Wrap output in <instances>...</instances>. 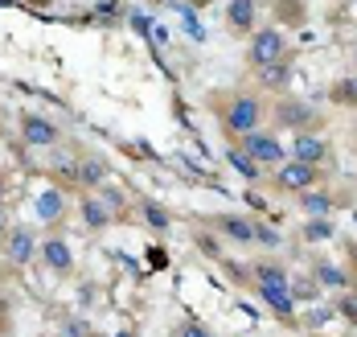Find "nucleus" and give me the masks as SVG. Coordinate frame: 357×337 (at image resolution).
<instances>
[{
	"label": "nucleus",
	"instance_id": "1",
	"mask_svg": "<svg viewBox=\"0 0 357 337\" xmlns=\"http://www.w3.org/2000/svg\"><path fill=\"white\" fill-rule=\"evenodd\" d=\"M255 288H259V300H263L275 317H284V321L296 317V300L300 297L291 292V280H287V271L275 260L255 263Z\"/></svg>",
	"mask_w": 357,
	"mask_h": 337
},
{
	"label": "nucleus",
	"instance_id": "2",
	"mask_svg": "<svg viewBox=\"0 0 357 337\" xmlns=\"http://www.w3.org/2000/svg\"><path fill=\"white\" fill-rule=\"evenodd\" d=\"M263 112H267V103L255 91H234L222 107V132L226 136H247L263 123Z\"/></svg>",
	"mask_w": 357,
	"mask_h": 337
},
{
	"label": "nucleus",
	"instance_id": "3",
	"mask_svg": "<svg viewBox=\"0 0 357 337\" xmlns=\"http://www.w3.org/2000/svg\"><path fill=\"white\" fill-rule=\"evenodd\" d=\"M271 123L275 128H291V132H317L321 112L308 103V99H296V95H280L271 103Z\"/></svg>",
	"mask_w": 357,
	"mask_h": 337
},
{
	"label": "nucleus",
	"instance_id": "4",
	"mask_svg": "<svg viewBox=\"0 0 357 337\" xmlns=\"http://www.w3.org/2000/svg\"><path fill=\"white\" fill-rule=\"evenodd\" d=\"M287 58V33L280 25H263V29H255L247 41V62L259 70V66H271V62H280Z\"/></svg>",
	"mask_w": 357,
	"mask_h": 337
},
{
	"label": "nucleus",
	"instance_id": "5",
	"mask_svg": "<svg viewBox=\"0 0 357 337\" xmlns=\"http://www.w3.org/2000/svg\"><path fill=\"white\" fill-rule=\"evenodd\" d=\"M321 177H324L321 165H304V160H291L287 156L284 165L271 173V186L280 189V193H304V189L321 186Z\"/></svg>",
	"mask_w": 357,
	"mask_h": 337
},
{
	"label": "nucleus",
	"instance_id": "6",
	"mask_svg": "<svg viewBox=\"0 0 357 337\" xmlns=\"http://www.w3.org/2000/svg\"><path fill=\"white\" fill-rule=\"evenodd\" d=\"M238 144H243V152H250L263 169H280V165L287 160L284 140H280L275 132H267V128H255V132H247V136H238Z\"/></svg>",
	"mask_w": 357,
	"mask_h": 337
},
{
	"label": "nucleus",
	"instance_id": "7",
	"mask_svg": "<svg viewBox=\"0 0 357 337\" xmlns=\"http://www.w3.org/2000/svg\"><path fill=\"white\" fill-rule=\"evenodd\" d=\"M21 140H25L29 149H54V144L62 140V128H58L50 115L25 112V115H21Z\"/></svg>",
	"mask_w": 357,
	"mask_h": 337
},
{
	"label": "nucleus",
	"instance_id": "8",
	"mask_svg": "<svg viewBox=\"0 0 357 337\" xmlns=\"http://www.w3.org/2000/svg\"><path fill=\"white\" fill-rule=\"evenodd\" d=\"M37 260H41V267H45L50 276H70L74 271V251H70V243H66L62 234H45Z\"/></svg>",
	"mask_w": 357,
	"mask_h": 337
},
{
	"label": "nucleus",
	"instance_id": "9",
	"mask_svg": "<svg viewBox=\"0 0 357 337\" xmlns=\"http://www.w3.org/2000/svg\"><path fill=\"white\" fill-rule=\"evenodd\" d=\"M0 247H4V255H8L13 267H29V263L37 260V251H41V243H37V234L29 230V226H13L8 239H4Z\"/></svg>",
	"mask_w": 357,
	"mask_h": 337
},
{
	"label": "nucleus",
	"instance_id": "10",
	"mask_svg": "<svg viewBox=\"0 0 357 337\" xmlns=\"http://www.w3.org/2000/svg\"><path fill=\"white\" fill-rule=\"evenodd\" d=\"M214 230L226 239V243H234V247H250V243H255V234H259V223L247 218V214H218Z\"/></svg>",
	"mask_w": 357,
	"mask_h": 337
},
{
	"label": "nucleus",
	"instance_id": "11",
	"mask_svg": "<svg viewBox=\"0 0 357 337\" xmlns=\"http://www.w3.org/2000/svg\"><path fill=\"white\" fill-rule=\"evenodd\" d=\"M78 214H82V223L91 226V230H107V226L115 223V206H111L99 189H86V193H82Z\"/></svg>",
	"mask_w": 357,
	"mask_h": 337
},
{
	"label": "nucleus",
	"instance_id": "12",
	"mask_svg": "<svg viewBox=\"0 0 357 337\" xmlns=\"http://www.w3.org/2000/svg\"><path fill=\"white\" fill-rule=\"evenodd\" d=\"M291 160H304V165H324L328 160V140L321 132H291Z\"/></svg>",
	"mask_w": 357,
	"mask_h": 337
},
{
	"label": "nucleus",
	"instance_id": "13",
	"mask_svg": "<svg viewBox=\"0 0 357 337\" xmlns=\"http://www.w3.org/2000/svg\"><path fill=\"white\" fill-rule=\"evenodd\" d=\"M259 0H226V29L230 33H255Z\"/></svg>",
	"mask_w": 357,
	"mask_h": 337
},
{
	"label": "nucleus",
	"instance_id": "14",
	"mask_svg": "<svg viewBox=\"0 0 357 337\" xmlns=\"http://www.w3.org/2000/svg\"><path fill=\"white\" fill-rule=\"evenodd\" d=\"M291 75H296L291 58H280V62H271V66H259V70H255V78H259V87H263V91H287V87H291Z\"/></svg>",
	"mask_w": 357,
	"mask_h": 337
},
{
	"label": "nucleus",
	"instance_id": "15",
	"mask_svg": "<svg viewBox=\"0 0 357 337\" xmlns=\"http://www.w3.org/2000/svg\"><path fill=\"white\" fill-rule=\"evenodd\" d=\"M74 186L103 189L107 186V160H103V156H82V160H78V177H74Z\"/></svg>",
	"mask_w": 357,
	"mask_h": 337
},
{
	"label": "nucleus",
	"instance_id": "16",
	"mask_svg": "<svg viewBox=\"0 0 357 337\" xmlns=\"http://www.w3.org/2000/svg\"><path fill=\"white\" fill-rule=\"evenodd\" d=\"M62 214H66V197H62V189L58 186L41 189V193H37V218H41V223H58Z\"/></svg>",
	"mask_w": 357,
	"mask_h": 337
},
{
	"label": "nucleus",
	"instance_id": "17",
	"mask_svg": "<svg viewBox=\"0 0 357 337\" xmlns=\"http://www.w3.org/2000/svg\"><path fill=\"white\" fill-rule=\"evenodd\" d=\"M333 206H337V202H333V193H328V189H304V193H300V210H304V214H308V218H328V214H333Z\"/></svg>",
	"mask_w": 357,
	"mask_h": 337
},
{
	"label": "nucleus",
	"instance_id": "18",
	"mask_svg": "<svg viewBox=\"0 0 357 337\" xmlns=\"http://www.w3.org/2000/svg\"><path fill=\"white\" fill-rule=\"evenodd\" d=\"M140 206V218H144V226L152 230V234H165L169 226H173V214L160 206V202H152V197H144V202H136Z\"/></svg>",
	"mask_w": 357,
	"mask_h": 337
},
{
	"label": "nucleus",
	"instance_id": "19",
	"mask_svg": "<svg viewBox=\"0 0 357 337\" xmlns=\"http://www.w3.org/2000/svg\"><path fill=\"white\" fill-rule=\"evenodd\" d=\"M226 160H230V169H238L247 181H259V177H263V165H259L250 152H243V144H230V149H226Z\"/></svg>",
	"mask_w": 357,
	"mask_h": 337
},
{
	"label": "nucleus",
	"instance_id": "20",
	"mask_svg": "<svg viewBox=\"0 0 357 337\" xmlns=\"http://www.w3.org/2000/svg\"><path fill=\"white\" fill-rule=\"evenodd\" d=\"M308 21V8H304V0H275V25L287 29V25H304Z\"/></svg>",
	"mask_w": 357,
	"mask_h": 337
},
{
	"label": "nucleus",
	"instance_id": "21",
	"mask_svg": "<svg viewBox=\"0 0 357 337\" xmlns=\"http://www.w3.org/2000/svg\"><path fill=\"white\" fill-rule=\"evenodd\" d=\"M328 103H333V107H357V75L337 78L333 91H328Z\"/></svg>",
	"mask_w": 357,
	"mask_h": 337
},
{
	"label": "nucleus",
	"instance_id": "22",
	"mask_svg": "<svg viewBox=\"0 0 357 337\" xmlns=\"http://www.w3.org/2000/svg\"><path fill=\"white\" fill-rule=\"evenodd\" d=\"M312 276H317V284H321V288H333V292H345V288H349V276H345L337 263H317V271H312Z\"/></svg>",
	"mask_w": 357,
	"mask_h": 337
},
{
	"label": "nucleus",
	"instance_id": "23",
	"mask_svg": "<svg viewBox=\"0 0 357 337\" xmlns=\"http://www.w3.org/2000/svg\"><path fill=\"white\" fill-rule=\"evenodd\" d=\"M337 234V226L328 223V218H308L304 223V243H324V239H333Z\"/></svg>",
	"mask_w": 357,
	"mask_h": 337
},
{
	"label": "nucleus",
	"instance_id": "24",
	"mask_svg": "<svg viewBox=\"0 0 357 337\" xmlns=\"http://www.w3.org/2000/svg\"><path fill=\"white\" fill-rule=\"evenodd\" d=\"M337 308H341V317H345L349 325H357V297H341L337 300Z\"/></svg>",
	"mask_w": 357,
	"mask_h": 337
},
{
	"label": "nucleus",
	"instance_id": "25",
	"mask_svg": "<svg viewBox=\"0 0 357 337\" xmlns=\"http://www.w3.org/2000/svg\"><path fill=\"white\" fill-rule=\"evenodd\" d=\"M177 337H214V334H210L202 321H185V325L177 329Z\"/></svg>",
	"mask_w": 357,
	"mask_h": 337
},
{
	"label": "nucleus",
	"instance_id": "26",
	"mask_svg": "<svg viewBox=\"0 0 357 337\" xmlns=\"http://www.w3.org/2000/svg\"><path fill=\"white\" fill-rule=\"evenodd\" d=\"M62 337H91V325L86 321H66L62 325Z\"/></svg>",
	"mask_w": 357,
	"mask_h": 337
},
{
	"label": "nucleus",
	"instance_id": "27",
	"mask_svg": "<svg viewBox=\"0 0 357 337\" xmlns=\"http://www.w3.org/2000/svg\"><path fill=\"white\" fill-rule=\"evenodd\" d=\"M255 243H263V247H280V234H275L271 226L259 223V234H255Z\"/></svg>",
	"mask_w": 357,
	"mask_h": 337
},
{
	"label": "nucleus",
	"instance_id": "28",
	"mask_svg": "<svg viewBox=\"0 0 357 337\" xmlns=\"http://www.w3.org/2000/svg\"><path fill=\"white\" fill-rule=\"evenodd\" d=\"M13 214H8V206H4V202H0V243H4V239H8V230H13Z\"/></svg>",
	"mask_w": 357,
	"mask_h": 337
},
{
	"label": "nucleus",
	"instance_id": "29",
	"mask_svg": "<svg viewBox=\"0 0 357 337\" xmlns=\"http://www.w3.org/2000/svg\"><path fill=\"white\" fill-rule=\"evenodd\" d=\"M111 337H140L136 329H119V334H111Z\"/></svg>",
	"mask_w": 357,
	"mask_h": 337
},
{
	"label": "nucleus",
	"instance_id": "30",
	"mask_svg": "<svg viewBox=\"0 0 357 337\" xmlns=\"http://www.w3.org/2000/svg\"><path fill=\"white\" fill-rule=\"evenodd\" d=\"M0 136H4V128H0Z\"/></svg>",
	"mask_w": 357,
	"mask_h": 337
},
{
	"label": "nucleus",
	"instance_id": "31",
	"mask_svg": "<svg viewBox=\"0 0 357 337\" xmlns=\"http://www.w3.org/2000/svg\"><path fill=\"white\" fill-rule=\"evenodd\" d=\"M354 4H357V0H354Z\"/></svg>",
	"mask_w": 357,
	"mask_h": 337
}]
</instances>
